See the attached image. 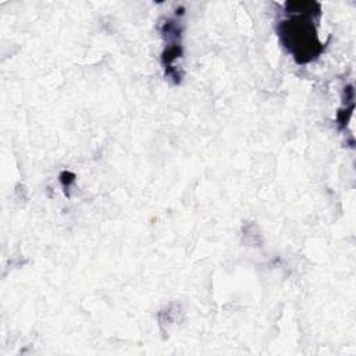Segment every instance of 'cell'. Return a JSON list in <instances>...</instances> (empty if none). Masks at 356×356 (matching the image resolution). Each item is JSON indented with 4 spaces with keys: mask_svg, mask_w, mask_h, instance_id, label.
I'll return each mask as SVG.
<instances>
[{
    "mask_svg": "<svg viewBox=\"0 0 356 356\" xmlns=\"http://www.w3.org/2000/svg\"><path fill=\"white\" fill-rule=\"evenodd\" d=\"M285 8L293 14L296 13V15L280 24L278 35L281 42L299 64L307 63L321 51L313 24V14H320V6L310 1H295L285 3Z\"/></svg>",
    "mask_w": 356,
    "mask_h": 356,
    "instance_id": "1",
    "label": "cell"
}]
</instances>
